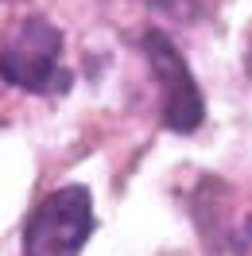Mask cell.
<instances>
[{
	"label": "cell",
	"instance_id": "cell-3",
	"mask_svg": "<svg viewBox=\"0 0 252 256\" xmlns=\"http://www.w3.org/2000/svg\"><path fill=\"white\" fill-rule=\"evenodd\" d=\"M144 50H148V62H152L159 86H163V124L171 132H182V136L194 132L206 116V101H202V90L190 74L186 58L178 54V47L163 32L144 35Z\"/></svg>",
	"mask_w": 252,
	"mask_h": 256
},
{
	"label": "cell",
	"instance_id": "cell-1",
	"mask_svg": "<svg viewBox=\"0 0 252 256\" xmlns=\"http://www.w3.org/2000/svg\"><path fill=\"white\" fill-rule=\"evenodd\" d=\"M58 54H62V32L43 16H32L0 47V78L28 94H47V90L62 94L70 90V74L58 66Z\"/></svg>",
	"mask_w": 252,
	"mask_h": 256
},
{
	"label": "cell",
	"instance_id": "cell-2",
	"mask_svg": "<svg viewBox=\"0 0 252 256\" xmlns=\"http://www.w3.org/2000/svg\"><path fill=\"white\" fill-rule=\"evenodd\" d=\"M94 233V202L86 186L54 190L28 218L24 229V256H82Z\"/></svg>",
	"mask_w": 252,
	"mask_h": 256
},
{
	"label": "cell",
	"instance_id": "cell-4",
	"mask_svg": "<svg viewBox=\"0 0 252 256\" xmlns=\"http://www.w3.org/2000/svg\"><path fill=\"white\" fill-rule=\"evenodd\" d=\"M244 70H248V78H252V43H248V54H244Z\"/></svg>",
	"mask_w": 252,
	"mask_h": 256
}]
</instances>
